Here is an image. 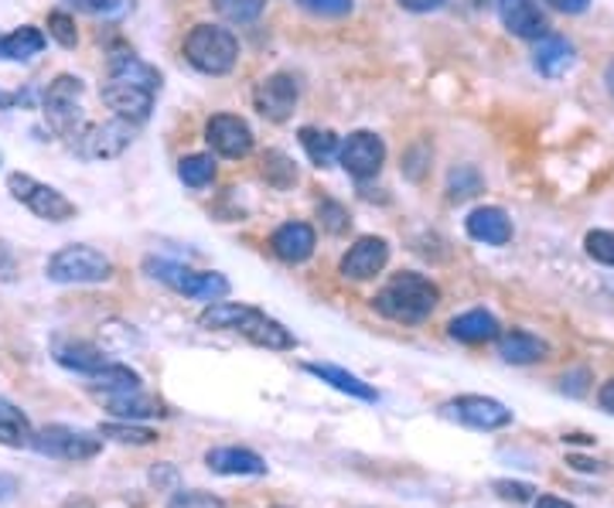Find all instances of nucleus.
<instances>
[{"label": "nucleus", "mask_w": 614, "mask_h": 508, "mask_svg": "<svg viewBox=\"0 0 614 508\" xmlns=\"http://www.w3.org/2000/svg\"><path fill=\"white\" fill-rule=\"evenodd\" d=\"M297 96H300V89L294 83V75H287V72L270 75V79H263L260 86H256V92H253L256 110H260L273 123L291 120V113L297 107Z\"/></svg>", "instance_id": "obj_14"}, {"label": "nucleus", "mask_w": 614, "mask_h": 508, "mask_svg": "<svg viewBox=\"0 0 614 508\" xmlns=\"http://www.w3.org/2000/svg\"><path fill=\"white\" fill-rule=\"evenodd\" d=\"M177 177H182L188 188H205L216 182V161L209 154H188L177 161Z\"/></svg>", "instance_id": "obj_32"}, {"label": "nucleus", "mask_w": 614, "mask_h": 508, "mask_svg": "<svg viewBox=\"0 0 614 508\" xmlns=\"http://www.w3.org/2000/svg\"><path fill=\"white\" fill-rule=\"evenodd\" d=\"M168 508H222V501L212 492H177Z\"/></svg>", "instance_id": "obj_40"}, {"label": "nucleus", "mask_w": 614, "mask_h": 508, "mask_svg": "<svg viewBox=\"0 0 614 508\" xmlns=\"http://www.w3.org/2000/svg\"><path fill=\"white\" fill-rule=\"evenodd\" d=\"M14 488H17V481H14L11 474H0V501L11 498V495H14Z\"/></svg>", "instance_id": "obj_49"}, {"label": "nucleus", "mask_w": 614, "mask_h": 508, "mask_svg": "<svg viewBox=\"0 0 614 508\" xmlns=\"http://www.w3.org/2000/svg\"><path fill=\"white\" fill-rule=\"evenodd\" d=\"M102 437H113V441H120V444H154L158 441V434H154V430H147V426H131V423H107L99 430Z\"/></svg>", "instance_id": "obj_36"}, {"label": "nucleus", "mask_w": 614, "mask_h": 508, "mask_svg": "<svg viewBox=\"0 0 614 508\" xmlns=\"http://www.w3.org/2000/svg\"><path fill=\"white\" fill-rule=\"evenodd\" d=\"M185 59L205 75H225L240 59V41L219 24H195L185 38Z\"/></svg>", "instance_id": "obj_3"}, {"label": "nucleus", "mask_w": 614, "mask_h": 508, "mask_svg": "<svg viewBox=\"0 0 614 508\" xmlns=\"http://www.w3.org/2000/svg\"><path fill=\"white\" fill-rule=\"evenodd\" d=\"M499 17L512 35L529 41H540L550 28L540 0H499Z\"/></svg>", "instance_id": "obj_15"}, {"label": "nucleus", "mask_w": 614, "mask_h": 508, "mask_svg": "<svg viewBox=\"0 0 614 508\" xmlns=\"http://www.w3.org/2000/svg\"><path fill=\"white\" fill-rule=\"evenodd\" d=\"M205 464H209L216 474H267V461L260 454H253L246 447H216L205 454Z\"/></svg>", "instance_id": "obj_19"}, {"label": "nucleus", "mask_w": 614, "mask_h": 508, "mask_svg": "<svg viewBox=\"0 0 614 508\" xmlns=\"http://www.w3.org/2000/svg\"><path fill=\"white\" fill-rule=\"evenodd\" d=\"M110 75H113V79H126V83L147 86L154 92L161 89V72L154 69V65H147V62H140L134 52H116L110 59Z\"/></svg>", "instance_id": "obj_24"}, {"label": "nucleus", "mask_w": 614, "mask_h": 508, "mask_svg": "<svg viewBox=\"0 0 614 508\" xmlns=\"http://www.w3.org/2000/svg\"><path fill=\"white\" fill-rule=\"evenodd\" d=\"M216 11L225 17V21H233V24H249L263 14V4L267 0H212Z\"/></svg>", "instance_id": "obj_33"}, {"label": "nucleus", "mask_w": 614, "mask_h": 508, "mask_svg": "<svg viewBox=\"0 0 614 508\" xmlns=\"http://www.w3.org/2000/svg\"><path fill=\"white\" fill-rule=\"evenodd\" d=\"M444 413L475 430H502L512 423V410L492 396H457L444 406Z\"/></svg>", "instance_id": "obj_11"}, {"label": "nucleus", "mask_w": 614, "mask_h": 508, "mask_svg": "<svg viewBox=\"0 0 614 508\" xmlns=\"http://www.w3.org/2000/svg\"><path fill=\"white\" fill-rule=\"evenodd\" d=\"M14 276V257H11V249L0 243V281H11Z\"/></svg>", "instance_id": "obj_45"}, {"label": "nucleus", "mask_w": 614, "mask_h": 508, "mask_svg": "<svg viewBox=\"0 0 614 508\" xmlns=\"http://www.w3.org/2000/svg\"><path fill=\"white\" fill-rule=\"evenodd\" d=\"M481 191V174L475 168H457L451 171L447 177V195L451 201H465V198H475Z\"/></svg>", "instance_id": "obj_34"}, {"label": "nucleus", "mask_w": 614, "mask_h": 508, "mask_svg": "<svg viewBox=\"0 0 614 508\" xmlns=\"http://www.w3.org/2000/svg\"><path fill=\"white\" fill-rule=\"evenodd\" d=\"M131 144H134V123L120 120V116L107 120V123H96V126H83L72 140L75 154L86 158V161H113Z\"/></svg>", "instance_id": "obj_7"}, {"label": "nucleus", "mask_w": 614, "mask_h": 508, "mask_svg": "<svg viewBox=\"0 0 614 508\" xmlns=\"http://www.w3.org/2000/svg\"><path fill=\"white\" fill-rule=\"evenodd\" d=\"M468 236L475 243H484V246H505L512 239V219L505 215V209L499 206H481L468 215L465 222Z\"/></svg>", "instance_id": "obj_18"}, {"label": "nucleus", "mask_w": 614, "mask_h": 508, "mask_svg": "<svg viewBox=\"0 0 614 508\" xmlns=\"http://www.w3.org/2000/svg\"><path fill=\"white\" fill-rule=\"evenodd\" d=\"M311 375H318L321 383H328V386H335L339 393H345V396H355V399H366V402H379V393L369 386V383H363V379L358 375H352V372H345V369H339V365H321V362H307L304 365Z\"/></svg>", "instance_id": "obj_22"}, {"label": "nucleus", "mask_w": 614, "mask_h": 508, "mask_svg": "<svg viewBox=\"0 0 614 508\" xmlns=\"http://www.w3.org/2000/svg\"><path fill=\"white\" fill-rule=\"evenodd\" d=\"M390 260V246L386 239L379 236H363L358 239L345 257H342V273L348 276V281H369V276H376L382 267H386Z\"/></svg>", "instance_id": "obj_16"}, {"label": "nucleus", "mask_w": 614, "mask_h": 508, "mask_svg": "<svg viewBox=\"0 0 614 508\" xmlns=\"http://www.w3.org/2000/svg\"><path fill=\"white\" fill-rule=\"evenodd\" d=\"M110 406L113 417H123V420H140V417H161V402L154 396H144L140 389L134 393H113V396H102Z\"/></svg>", "instance_id": "obj_28"}, {"label": "nucleus", "mask_w": 614, "mask_h": 508, "mask_svg": "<svg viewBox=\"0 0 614 508\" xmlns=\"http://www.w3.org/2000/svg\"><path fill=\"white\" fill-rule=\"evenodd\" d=\"M447 332L451 338H457L461 345H484V342H492L499 338V321L495 314L489 311H468V314H461L447 324Z\"/></svg>", "instance_id": "obj_21"}, {"label": "nucleus", "mask_w": 614, "mask_h": 508, "mask_svg": "<svg viewBox=\"0 0 614 508\" xmlns=\"http://www.w3.org/2000/svg\"><path fill=\"white\" fill-rule=\"evenodd\" d=\"M147 267H150V276H158V281H164L168 287H174L177 294H185L192 300L216 303V300H225L229 290H233L222 273H201V270H188L168 260H158V263L150 260Z\"/></svg>", "instance_id": "obj_5"}, {"label": "nucleus", "mask_w": 614, "mask_h": 508, "mask_svg": "<svg viewBox=\"0 0 614 508\" xmlns=\"http://www.w3.org/2000/svg\"><path fill=\"white\" fill-rule=\"evenodd\" d=\"M41 52H45V35L32 28V24H24V28L0 38V59H8V62H28Z\"/></svg>", "instance_id": "obj_25"}, {"label": "nucleus", "mask_w": 614, "mask_h": 508, "mask_svg": "<svg viewBox=\"0 0 614 508\" xmlns=\"http://www.w3.org/2000/svg\"><path fill=\"white\" fill-rule=\"evenodd\" d=\"M584 249L587 257L604 263V267H614V233H607V228H594V233L584 236Z\"/></svg>", "instance_id": "obj_35"}, {"label": "nucleus", "mask_w": 614, "mask_h": 508, "mask_svg": "<svg viewBox=\"0 0 614 508\" xmlns=\"http://www.w3.org/2000/svg\"><path fill=\"white\" fill-rule=\"evenodd\" d=\"M536 508H577V505H570L567 498H556V495H543V498H536Z\"/></svg>", "instance_id": "obj_47"}, {"label": "nucleus", "mask_w": 614, "mask_h": 508, "mask_svg": "<svg viewBox=\"0 0 614 508\" xmlns=\"http://www.w3.org/2000/svg\"><path fill=\"white\" fill-rule=\"evenodd\" d=\"M318 219H321V225L328 228L331 236H342V233H348V225H352V219H348L345 206H339V201H331V198L318 201Z\"/></svg>", "instance_id": "obj_37"}, {"label": "nucleus", "mask_w": 614, "mask_h": 508, "mask_svg": "<svg viewBox=\"0 0 614 508\" xmlns=\"http://www.w3.org/2000/svg\"><path fill=\"white\" fill-rule=\"evenodd\" d=\"M532 65L540 69V75H547V79H556V75H563L574 65V45L560 35H543L540 45H536Z\"/></svg>", "instance_id": "obj_20"}, {"label": "nucleus", "mask_w": 614, "mask_h": 508, "mask_svg": "<svg viewBox=\"0 0 614 508\" xmlns=\"http://www.w3.org/2000/svg\"><path fill=\"white\" fill-rule=\"evenodd\" d=\"M438 300H441V290L430 276L406 270V273H396L393 281L372 297V308L390 321L420 324L433 314Z\"/></svg>", "instance_id": "obj_2"}, {"label": "nucleus", "mask_w": 614, "mask_h": 508, "mask_svg": "<svg viewBox=\"0 0 614 508\" xmlns=\"http://www.w3.org/2000/svg\"><path fill=\"white\" fill-rule=\"evenodd\" d=\"M339 161L355 182H369V177H376L382 171V164H386V144H382V137H376L372 131H355L339 147Z\"/></svg>", "instance_id": "obj_10"}, {"label": "nucleus", "mask_w": 614, "mask_h": 508, "mask_svg": "<svg viewBox=\"0 0 614 508\" xmlns=\"http://www.w3.org/2000/svg\"><path fill=\"white\" fill-rule=\"evenodd\" d=\"M297 4L304 8V11H311V14H318V17H345V14H352V0H297Z\"/></svg>", "instance_id": "obj_39"}, {"label": "nucleus", "mask_w": 614, "mask_h": 508, "mask_svg": "<svg viewBox=\"0 0 614 508\" xmlns=\"http://www.w3.org/2000/svg\"><path fill=\"white\" fill-rule=\"evenodd\" d=\"M570 464L580 468V471H601V464H598V461H587V457H574Z\"/></svg>", "instance_id": "obj_50"}, {"label": "nucleus", "mask_w": 614, "mask_h": 508, "mask_svg": "<svg viewBox=\"0 0 614 508\" xmlns=\"http://www.w3.org/2000/svg\"><path fill=\"white\" fill-rule=\"evenodd\" d=\"M48 35L56 38L62 48H75V41H79V32H75V21H72L65 11H51V14H48Z\"/></svg>", "instance_id": "obj_38"}, {"label": "nucleus", "mask_w": 614, "mask_h": 508, "mask_svg": "<svg viewBox=\"0 0 614 508\" xmlns=\"http://www.w3.org/2000/svg\"><path fill=\"white\" fill-rule=\"evenodd\" d=\"M263 177H267L270 188L287 191V188L297 185V168H294V161L284 154V150H267V154H263Z\"/></svg>", "instance_id": "obj_31"}, {"label": "nucleus", "mask_w": 614, "mask_h": 508, "mask_svg": "<svg viewBox=\"0 0 614 508\" xmlns=\"http://www.w3.org/2000/svg\"><path fill=\"white\" fill-rule=\"evenodd\" d=\"M502 498H512V501H529L532 498V485H526V481H495L492 485Z\"/></svg>", "instance_id": "obj_41"}, {"label": "nucleus", "mask_w": 614, "mask_h": 508, "mask_svg": "<svg viewBox=\"0 0 614 508\" xmlns=\"http://www.w3.org/2000/svg\"><path fill=\"white\" fill-rule=\"evenodd\" d=\"M48 281L56 284H102L110 281L113 263L93 246H65L48 260Z\"/></svg>", "instance_id": "obj_4"}, {"label": "nucleus", "mask_w": 614, "mask_h": 508, "mask_svg": "<svg viewBox=\"0 0 614 508\" xmlns=\"http://www.w3.org/2000/svg\"><path fill=\"white\" fill-rule=\"evenodd\" d=\"M89 386L102 396H113V393H134L140 389V375L126 365H102L89 375Z\"/></svg>", "instance_id": "obj_29"}, {"label": "nucleus", "mask_w": 614, "mask_h": 508, "mask_svg": "<svg viewBox=\"0 0 614 508\" xmlns=\"http://www.w3.org/2000/svg\"><path fill=\"white\" fill-rule=\"evenodd\" d=\"M86 86L75 75H59L56 83L45 89V116L59 134L75 137L79 134V99Z\"/></svg>", "instance_id": "obj_8"}, {"label": "nucleus", "mask_w": 614, "mask_h": 508, "mask_svg": "<svg viewBox=\"0 0 614 508\" xmlns=\"http://www.w3.org/2000/svg\"><path fill=\"white\" fill-rule=\"evenodd\" d=\"M72 8H79L86 14H113L123 8V0H69Z\"/></svg>", "instance_id": "obj_42"}, {"label": "nucleus", "mask_w": 614, "mask_h": 508, "mask_svg": "<svg viewBox=\"0 0 614 508\" xmlns=\"http://www.w3.org/2000/svg\"><path fill=\"white\" fill-rule=\"evenodd\" d=\"M300 147L307 150V158H311L315 168H328L339 161V137L331 131H318V126H300Z\"/></svg>", "instance_id": "obj_27"}, {"label": "nucleus", "mask_w": 614, "mask_h": 508, "mask_svg": "<svg viewBox=\"0 0 614 508\" xmlns=\"http://www.w3.org/2000/svg\"><path fill=\"white\" fill-rule=\"evenodd\" d=\"M550 4H553L556 11H563V14H584L591 0H550Z\"/></svg>", "instance_id": "obj_44"}, {"label": "nucleus", "mask_w": 614, "mask_h": 508, "mask_svg": "<svg viewBox=\"0 0 614 508\" xmlns=\"http://www.w3.org/2000/svg\"><path fill=\"white\" fill-rule=\"evenodd\" d=\"M400 8L414 11V14H430V11L444 8V0H400Z\"/></svg>", "instance_id": "obj_43"}, {"label": "nucleus", "mask_w": 614, "mask_h": 508, "mask_svg": "<svg viewBox=\"0 0 614 508\" xmlns=\"http://www.w3.org/2000/svg\"><path fill=\"white\" fill-rule=\"evenodd\" d=\"M35 430L11 399L0 396V444L4 447H32Z\"/></svg>", "instance_id": "obj_26"}, {"label": "nucleus", "mask_w": 614, "mask_h": 508, "mask_svg": "<svg viewBox=\"0 0 614 508\" xmlns=\"http://www.w3.org/2000/svg\"><path fill=\"white\" fill-rule=\"evenodd\" d=\"M315 243L318 236L307 222H284L270 236V249L277 252V260H284V263H304L315 252Z\"/></svg>", "instance_id": "obj_17"}, {"label": "nucleus", "mask_w": 614, "mask_h": 508, "mask_svg": "<svg viewBox=\"0 0 614 508\" xmlns=\"http://www.w3.org/2000/svg\"><path fill=\"white\" fill-rule=\"evenodd\" d=\"M8 191H11V198H17L21 206H28L45 222H69V219H75L72 201L59 188L35 182L32 174H21V171L8 174Z\"/></svg>", "instance_id": "obj_6"}, {"label": "nucleus", "mask_w": 614, "mask_h": 508, "mask_svg": "<svg viewBox=\"0 0 614 508\" xmlns=\"http://www.w3.org/2000/svg\"><path fill=\"white\" fill-rule=\"evenodd\" d=\"M17 103H24L21 92H4V89H0V110H14Z\"/></svg>", "instance_id": "obj_48"}, {"label": "nucleus", "mask_w": 614, "mask_h": 508, "mask_svg": "<svg viewBox=\"0 0 614 508\" xmlns=\"http://www.w3.org/2000/svg\"><path fill=\"white\" fill-rule=\"evenodd\" d=\"M32 447L48 454V457H59V461H89L102 450V441L93 434H83V430H72V426H45L32 437Z\"/></svg>", "instance_id": "obj_9"}, {"label": "nucleus", "mask_w": 614, "mask_h": 508, "mask_svg": "<svg viewBox=\"0 0 614 508\" xmlns=\"http://www.w3.org/2000/svg\"><path fill=\"white\" fill-rule=\"evenodd\" d=\"M56 359L65 365V369H75L83 375H93L96 369L107 365V359H102V351L96 345H86V342H69V345H59L56 348Z\"/></svg>", "instance_id": "obj_30"}, {"label": "nucleus", "mask_w": 614, "mask_h": 508, "mask_svg": "<svg viewBox=\"0 0 614 508\" xmlns=\"http://www.w3.org/2000/svg\"><path fill=\"white\" fill-rule=\"evenodd\" d=\"M604 83H607V92L614 96V59H611V65H607V72H604Z\"/></svg>", "instance_id": "obj_51"}, {"label": "nucleus", "mask_w": 614, "mask_h": 508, "mask_svg": "<svg viewBox=\"0 0 614 508\" xmlns=\"http://www.w3.org/2000/svg\"><path fill=\"white\" fill-rule=\"evenodd\" d=\"M598 402H601V410L614 413V379H611V383H604V386H601V393H598Z\"/></svg>", "instance_id": "obj_46"}, {"label": "nucleus", "mask_w": 614, "mask_h": 508, "mask_svg": "<svg viewBox=\"0 0 614 508\" xmlns=\"http://www.w3.org/2000/svg\"><path fill=\"white\" fill-rule=\"evenodd\" d=\"M205 140L216 150L219 158H229V161H240L253 150V131L249 123L233 116V113H219L205 123Z\"/></svg>", "instance_id": "obj_12"}, {"label": "nucleus", "mask_w": 614, "mask_h": 508, "mask_svg": "<svg viewBox=\"0 0 614 508\" xmlns=\"http://www.w3.org/2000/svg\"><path fill=\"white\" fill-rule=\"evenodd\" d=\"M198 324L209 327V332H240L253 345L270 348V351H287V348L297 345L294 335L280 321L267 318L263 311H256V308H246V303H236V300L209 303V308L201 311Z\"/></svg>", "instance_id": "obj_1"}, {"label": "nucleus", "mask_w": 614, "mask_h": 508, "mask_svg": "<svg viewBox=\"0 0 614 508\" xmlns=\"http://www.w3.org/2000/svg\"><path fill=\"white\" fill-rule=\"evenodd\" d=\"M154 96H158L154 89L137 86V83H126V79H113V75H110V83L102 86V103H107L120 120H131L134 126L150 116Z\"/></svg>", "instance_id": "obj_13"}, {"label": "nucleus", "mask_w": 614, "mask_h": 508, "mask_svg": "<svg viewBox=\"0 0 614 508\" xmlns=\"http://www.w3.org/2000/svg\"><path fill=\"white\" fill-rule=\"evenodd\" d=\"M547 351H550L547 342H540L529 332H508L499 338V355L512 365H532V362L547 359Z\"/></svg>", "instance_id": "obj_23"}]
</instances>
